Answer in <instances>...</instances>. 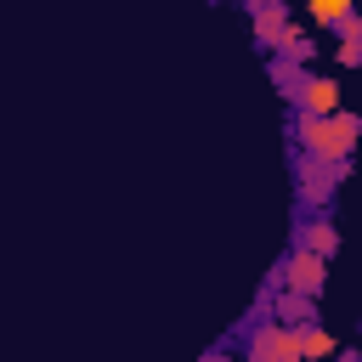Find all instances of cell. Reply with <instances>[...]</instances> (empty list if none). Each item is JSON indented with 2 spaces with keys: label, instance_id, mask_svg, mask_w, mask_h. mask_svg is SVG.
<instances>
[{
  "label": "cell",
  "instance_id": "obj_1",
  "mask_svg": "<svg viewBox=\"0 0 362 362\" xmlns=\"http://www.w3.org/2000/svg\"><path fill=\"white\" fill-rule=\"evenodd\" d=\"M356 136H362V119H351L345 107H334V113H300V147L311 158L345 164L351 147H356Z\"/></svg>",
  "mask_w": 362,
  "mask_h": 362
},
{
  "label": "cell",
  "instance_id": "obj_4",
  "mask_svg": "<svg viewBox=\"0 0 362 362\" xmlns=\"http://www.w3.org/2000/svg\"><path fill=\"white\" fill-rule=\"evenodd\" d=\"M334 181H339V164L305 153V164H300V198H305V204H322V198L334 192Z\"/></svg>",
  "mask_w": 362,
  "mask_h": 362
},
{
  "label": "cell",
  "instance_id": "obj_5",
  "mask_svg": "<svg viewBox=\"0 0 362 362\" xmlns=\"http://www.w3.org/2000/svg\"><path fill=\"white\" fill-rule=\"evenodd\" d=\"M294 102H300V113H334V107H339V79L311 74V79H300Z\"/></svg>",
  "mask_w": 362,
  "mask_h": 362
},
{
  "label": "cell",
  "instance_id": "obj_2",
  "mask_svg": "<svg viewBox=\"0 0 362 362\" xmlns=\"http://www.w3.org/2000/svg\"><path fill=\"white\" fill-rule=\"evenodd\" d=\"M322 283H328V255H317V249H300L288 266H283V288H294V294H322Z\"/></svg>",
  "mask_w": 362,
  "mask_h": 362
},
{
  "label": "cell",
  "instance_id": "obj_9",
  "mask_svg": "<svg viewBox=\"0 0 362 362\" xmlns=\"http://www.w3.org/2000/svg\"><path fill=\"white\" fill-rule=\"evenodd\" d=\"M339 34H345V40H339V62H345V68H362V23H356V17H345V23H339Z\"/></svg>",
  "mask_w": 362,
  "mask_h": 362
},
{
  "label": "cell",
  "instance_id": "obj_3",
  "mask_svg": "<svg viewBox=\"0 0 362 362\" xmlns=\"http://www.w3.org/2000/svg\"><path fill=\"white\" fill-rule=\"evenodd\" d=\"M249 356L255 362H300V322H288V328H260L255 339H249Z\"/></svg>",
  "mask_w": 362,
  "mask_h": 362
},
{
  "label": "cell",
  "instance_id": "obj_6",
  "mask_svg": "<svg viewBox=\"0 0 362 362\" xmlns=\"http://www.w3.org/2000/svg\"><path fill=\"white\" fill-rule=\"evenodd\" d=\"M351 11H356V0H305V17H311L317 28H339Z\"/></svg>",
  "mask_w": 362,
  "mask_h": 362
},
{
  "label": "cell",
  "instance_id": "obj_8",
  "mask_svg": "<svg viewBox=\"0 0 362 362\" xmlns=\"http://www.w3.org/2000/svg\"><path fill=\"white\" fill-rule=\"evenodd\" d=\"M334 334H322L317 322H300V356H334Z\"/></svg>",
  "mask_w": 362,
  "mask_h": 362
},
{
  "label": "cell",
  "instance_id": "obj_10",
  "mask_svg": "<svg viewBox=\"0 0 362 362\" xmlns=\"http://www.w3.org/2000/svg\"><path fill=\"white\" fill-rule=\"evenodd\" d=\"M305 249H317V255H334V249H339V232H334L328 221H317V226H305Z\"/></svg>",
  "mask_w": 362,
  "mask_h": 362
},
{
  "label": "cell",
  "instance_id": "obj_7",
  "mask_svg": "<svg viewBox=\"0 0 362 362\" xmlns=\"http://www.w3.org/2000/svg\"><path fill=\"white\" fill-rule=\"evenodd\" d=\"M255 28H260L266 45H277L283 28H288V23H283V6H277V0H260V6H255Z\"/></svg>",
  "mask_w": 362,
  "mask_h": 362
}]
</instances>
